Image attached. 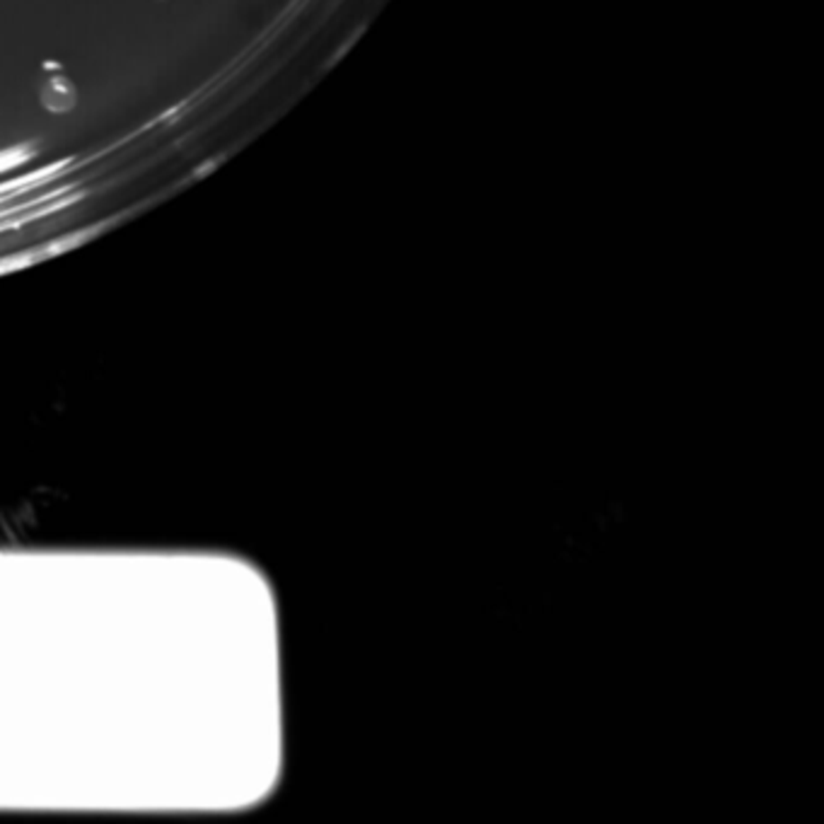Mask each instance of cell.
<instances>
[{
  "label": "cell",
  "instance_id": "cell-1",
  "mask_svg": "<svg viewBox=\"0 0 824 824\" xmlns=\"http://www.w3.org/2000/svg\"><path fill=\"white\" fill-rule=\"evenodd\" d=\"M39 102L51 114H66L77 104V90L58 63H44L41 83H39Z\"/></svg>",
  "mask_w": 824,
  "mask_h": 824
}]
</instances>
